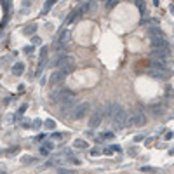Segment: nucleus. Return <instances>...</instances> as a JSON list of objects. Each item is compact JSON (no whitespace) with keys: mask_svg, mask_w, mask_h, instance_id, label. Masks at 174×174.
I'll return each mask as SVG.
<instances>
[{"mask_svg":"<svg viewBox=\"0 0 174 174\" xmlns=\"http://www.w3.org/2000/svg\"><path fill=\"white\" fill-rule=\"evenodd\" d=\"M89 112H91V103H80V105H77V106L72 110L70 118H73V120H80V118H84V117L87 115Z\"/></svg>","mask_w":174,"mask_h":174,"instance_id":"39448f33","label":"nucleus"},{"mask_svg":"<svg viewBox=\"0 0 174 174\" xmlns=\"http://www.w3.org/2000/svg\"><path fill=\"white\" fill-rule=\"evenodd\" d=\"M33 160H35V158L30 157V155H23V157H21V162H23V164H30V162H33Z\"/></svg>","mask_w":174,"mask_h":174,"instance_id":"6ab92c4d","label":"nucleus"},{"mask_svg":"<svg viewBox=\"0 0 174 174\" xmlns=\"http://www.w3.org/2000/svg\"><path fill=\"white\" fill-rule=\"evenodd\" d=\"M47 52H49V47H42L40 49V59H47Z\"/></svg>","mask_w":174,"mask_h":174,"instance_id":"aec40b11","label":"nucleus"},{"mask_svg":"<svg viewBox=\"0 0 174 174\" xmlns=\"http://www.w3.org/2000/svg\"><path fill=\"white\" fill-rule=\"evenodd\" d=\"M101 120H103V106L96 108V110H94V113L91 115V118H89V127H91V129H96V127H99Z\"/></svg>","mask_w":174,"mask_h":174,"instance_id":"0eeeda50","label":"nucleus"},{"mask_svg":"<svg viewBox=\"0 0 174 174\" xmlns=\"http://www.w3.org/2000/svg\"><path fill=\"white\" fill-rule=\"evenodd\" d=\"M148 73H150V77L157 78V80H169V78L173 77V72H171L167 66H160V64H157V63H152Z\"/></svg>","mask_w":174,"mask_h":174,"instance_id":"f03ea898","label":"nucleus"},{"mask_svg":"<svg viewBox=\"0 0 174 174\" xmlns=\"http://www.w3.org/2000/svg\"><path fill=\"white\" fill-rule=\"evenodd\" d=\"M146 124V115L141 112V108H134L131 113H129V125H145Z\"/></svg>","mask_w":174,"mask_h":174,"instance_id":"20e7f679","label":"nucleus"},{"mask_svg":"<svg viewBox=\"0 0 174 174\" xmlns=\"http://www.w3.org/2000/svg\"><path fill=\"white\" fill-rule=\"evenodd\" d=\"M150 110H152L153 115H162V113H165V106H164V105H152Z\"/></svg>","mask_w":174,"mask_h":174,"instance_id":"9d476101","label":"nucleus"},{"mask_svg":"<svg viewBox=\"0 0 174 174\" xmlns=\"http://www.w3.org/2000/svg\"><path fill=\"white\" fill-rule=\"evenodd\" d=\"M171 155H174V148H173V150H171Z\"/></svg>","mask_w":174,"mask_h":174,"instance_id":"bb28decb","label":"nucleus"},{"mask_svg":"<svg viewBox=\"0 0 174 174\" xmlns=\"http://www.w3.org/2000/svg\"><path fill=\"white\" fill-rule=\"evenodd\" d=\"M35 32H37V24H30V26H26V28L23 30L24 35H33Z\"/></svg>","mask_w":174,"mask_h":174,"instance_id":"ddd939ff","label":"nucleus"},{"mask_svg":"<svg viewBox=\"0 0 174 174\" xmlns=\"http://www.w3.org/2000/svg\"><path fill=\"white\" fill-rule=\"evenodd\" d=\"M110 137H113L112 132H103V134L99 136V141H105V139H110Z\"/></svg>","mask_w":174,"mask_h":174,"instance_id":"4be33fe9","label":"nucleus"},{"mask_svg":"<svg viewBox=\"0 0 174 174\" xmlns=\"http://www.w3.org/2000/svg\"><path fill=\"white\" fill-rule=\"evenodd\" d=\"M64 73L61 72V70H56V72H52L51 73V84H61L63 80H64Z\"/></svg>","mask_w":174,"mask_h":174,"instance_id":"6e6552de","label":"nucleus"},{"mask_svg":"<svg viewBox=\"0 0 174 174\" xmlns=\"http://www.w3.org/2000/svg\"><path fill=\"white\" fill-rule=\"evenodd\" d=\"M35 139H37V141H42V139H44V134H39L37 137H35Z\"/></svg>","mask_w":174,"mask_h":174,"instance_id":"a878e982","label":"nucleus"},{"mask_svg":"<svg viewBox=\"0 0 174 174\" xmlns=\"http://www.w3.org/2000/svg\"><path fill=\"white\" fill-rule=\"evenodd\" d=\"M40 125H42V122H40V120H33V124H32V127H33V129H39Z\"/></svg>","mask_w":174,"mask_h":174,"instance_id":"5701e85b","label":"nucleus"},{"mask_svg":"<svg viewBox=\"0 0 174 174\" xmlns=\"http://www.w3.org/2000/svg\"><path fill=\"white\" fill-rule=\"evenodd\" d=\"M68 40H70V32H68V30H64V32L59 35V42H61V44H66Z\"/></svg>","mask_w":174,"mask_h":174,"instance_id":"4468645a","label":"nucleus"},{"mask_svg":"<svg viewBox=\"0 0 174 174\" xmlns=\"http://www.w3.org/2000/svg\"><path fill=\"white\" fill-rule=\"evenodd\" d=\"M106 2H110V0H106Z\"/></svg>","mask_w":174,"mask_h":174,"instance_id":"c85d7f7f","label":"nucleus"},{"mask_svg":"<svg viewBox=\"0 0 174 174\" xmlns=\"http://www.w3.org/2000/svg\"><path fill=\"white\" fill-rule=\"evenodd\" d=\"M56 2H58V0H47V2H45V5H44V12H49V11H51V7H52Z\"/></svg>","mask_w":174,"mask_h":174,"instance_id":"dca6fc26","label":"nucleus"},{"mask_svg":"<svg viewBox=\"0 0 174 174\" xmlns=\"http://www.w3.org/2000/svg\"><path fill=\"white\" fill-rule=\"evenodd\" d=\"M136 5H137V9H139V12L141 14H145V11H146V4H145V0H134Z\"/></svg>","mask_w":174,"mask_h":174,"instance_id":"2eb2a0df","label":"nucleus"},{"mask_svg":"<svg viewBox=\"0 0 174 174\" xmlns=\"http://www.w3.org/2000/svg\"><path fill=\"white\" fill-rule=\"evenodd\" d=\"M44 125H45V129H54V127H56V122H54L52 118H49V120H45Z\"/></svg>","mask_w":174,"mask_h":174,"instance_id":"a211bd4d","label":"nucleus"},{"mask_svg":"<svg viewBox=\"0 0 174 174\" xmlns=\"http://www.w3.org/2000/svg\"><path fill=\"white\" fill-rule=\"evenodd\" d=\"M148 33L152 37H164V30L157 24H148Z\"/></svg>","mask_w":174,"mask_h":174,"instance_id":"1a4fd4ad","label":"nucleus"},{"mask_svg":"<svg viewBox=\"0 0 174 174\" xmlns=\"http://www.w3.org/2000/svg\"><path fill=\"white\" fill-rule=\"evenodd\" d=\"M73 146H75V148H87L89 143L84 141V139H75V141H73Z\"/></svg>","mask_w":174,"mask_h":174,"instance_id":"f8f14e48","label":"nucleus"},{"mask_svg":"<svg viewBox=\"0 0 174 174\" xmlns=\"http://www.w3.org/2000/svg\"><path fill=\"white\" fill-rule=\"evenodd\" d=\"M150 45L157 51H169V42L164 37H150Z\"/></svg>","mask_w":174,"mask_h":174,"instance_id":"423d86ee","label":"nucleus"},{"mask_svg":"<svg viewBox=\"0 0 174 174\" xmlns=\"http://www.w3.org/2000/svg\"><path fill=\"white\" fill-rule=\"evenodd\" d=\"M171 9H173V11H174V4H173V5H171Z\"/></svg>","mask_w":174,"mask_h":174,"instance_id":"cd10ccee","label":"nucleus"},{"mask_svg":"<svg viewBox=\"0 0 174 174\" xmlns=\"http://www.w3.org/2000/svg\"><path fill=\"white\" fill-rule=\"evenodd\" d=\"M112 125H113V129H125V127H129V112L124 108V106H117L115 113L112 117Z\"/></svg>","mask_w":174,"mask_h":174,"instance_id":"f257e3e1","label":"nucleus"},{"mask_svg":"<svg viewBox=\"0 0 174 174\" xmlns=\"http://www.w3.org/2000/svg\"><path fill=\"white\" fill-rule=\"evenodd\" d=\"M24 52H26V54H32V52H33V45H28V47H24Z\"/></svg>","mask_w":174,"mask_h":174,"instance_id":"b1692460","label":"nucleus"},{"mask_svg":"<svg viewBox=\"0 0 174 174\" xmlns=\"http://www.w3.org/2000/svg\"><path fill=\"white\" fill-rule=\"evenodd\" d=\"M40 153H42V155H47V153H49V150H45V148L42 146V148H40Z\"/></svg>","mask_w":174,"mask_h":174,"instance_id":"393cba45","label":"nucleus"},{"mask_svg":"<svg viewBox=\"0 0 174 174\" xmlns=\"http://www.w3.org/2000/svg\"><path fill=\"white\" fill-rule=\"evenodd\" d=\"M56 66H58V70H61L64 75H68L70 72H73L75 59L72 58V56H61V58L56 61Z\"/></svg>","mask_w":174,"mask_h":174,"instance_id":"7ed1b4c3","label":"nucleus"},{"mask_svg":"<svg viewBox=\"0 0 174 174\" xmlns=\"http://www.w3.org/2000/svg\"><path fill=\"white\" fill-rule=\"evenodd\" d=\"M23 72H24V64H23V63H16V64L12 66V73H14L16 77L23 75Z\"/></svg>","mask_w":174,"mask_h":174,"instance_id":"9b49d317","label":"nucleus"},{"mask_svg":"<svg viewBox=\"0 0 174 174\" xmlns=\"http://www.w3.org/2000/svg\"><path fill=\"white\" fill-rule=\"evenodd\" d=\"M58 174H77V171H73V169H64V167H59V169H58Z\"/></svg>","mask_w":174,"mask_h":174,"instance_id":"f3484780","label":"nucleus"},{"mask_svg":"<svg viewBox=\"0 0 174 174\" xmlns=\"http://www.w3.org/2000/svg\"><path fill=\"white\" fill-rule=\"evenodd\" d=\"M32 44H33V45H40V44H42V39H40L39 35H33V37H32Z\"/></svg>","mask_w":174,"mask_h":174,"instance_id":"412c9836","label":"nucleus"}]
</instances>
